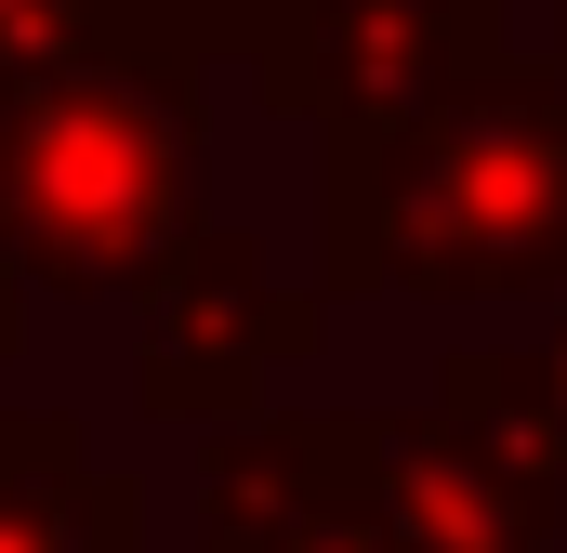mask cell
Instances as JSON below:
<instances>
[{
    "label": "cell",
    "mask_w": 567,
    "mask_h": 553,
    "mask_svg": "<svg viewBox=\"0 0 567 553\" xmlns=\"http://www.w3.org/2000/svg\"><path fill=\"white\" fill-rule=\"evenodd\" d=\"M435 409L462 421L515 488H542L567 514V383H555V356H515V343H449L435 356Z\"/></svg>",
    "instance_id": "ba28073f"
},
{
    "label": "cell",
    "mask_w": 567,
    "mask_h": 553,
    "mask_svg": "<svg viewBox=\"0 0 567 553\" xmlns=\"http://www.w3.org/2000/svg\"><path fill=\"white\" fill-rule=\"evenodd\" d=\"M198 553H396L357 409H251L198 448Z\"/></svg>",
    "instance_id": "277c9868"
},
{
    "label": "cell",
    "mask_w": 567,
    "mask_h": 553,
    "mask_svg": "<svg viewBox=\"0 0 567 553\" xmlns=\"http://www.w3.org/2000/svg\"><path fill=\"white\" fill-rule=\"evenodd\" d=\"M0 553H145V488L106 474L66 409H0Z\"/></svg>",
    "instance_id": "52a82bcc"
},
{
    "label": "cell",
    "mask_w": 567,
    "mask_h": 553,
    "mask_svg": "<svg viewBox=\"0 0 567 553\" xmlns=\"http://www.w3.org/2000/svg\"><path fill=\"white\" fill-rule=\"evenodd\" d=\"M27 343V276H13V251H0V356Z\"/></svg>",
    "instance_id": "8fae6325"
},
{
    "label": "cell",
    "mask_w": 567,
    "mask_h": 553,
    "mask_svg": "<svg viewBox=\"0 0 567 553\" xmlns=\"http://www.w3.org/2000/svg\"><path fill=\"white\" fill-rule=\"evenodd\" d=\"M158 13H172V40H185L198 66H251V53L278 40L290 0H158Z\"/></svg>",
    "instance_id": "30bf717a"
},
{
    "label": "cell",
    "mask_w": 567,
    "mask_h": 553,
    "mask_svg": "<svg viewBox=\"0 0 567 553\" xmlns=\"http://www.w3.org/2000/svg\"><path fill=\"white\" fill-rule=\"evenodd\" d=\"M357 461L383 488L396 553H555V501L515 488L435 396L423 409H357Z\"/></svg>",
    "instance_id": "8992f818"
},
{
    "label": "cell",
    "mask_w": 567,
    "mask_h": 553,
    "mask_svg": "<svg viewBox=\"0 0 567 553\" xmlns=\"http://www.w3.org/2000/svg\"><path fill=\"white\" fill-rule=\"evenodd\" d=\"M317 290H567V53H475L396 119H317Z\"/></svg>",
    "instance_id": "6da1fadb"
},
{
    "label": "cell",
    "mask_w": 567,
    "mask_h": 553,
    "mask_svg": "<svg viewBox=\"0 0 567 553\" xmlns=\"http://www.w3.org/2000/svg\"><path fill=\"white\" fill-rule=\"evenodd\" d=\"M317 343H330V290L265 276V251L238 225H212V211L133 290V396H145V421H185V435L251 421Z\"/></svg>",
    "instance_id": "3957f363"
},
{
    "label": "cell",
    "mask_w": 567,
    "mask_h": 553,
    "mask_svg": "<svg viewBox=\"0 0 567 553\" xmlns=\"http://www.w3.org/2000/svg\"><path fill=\"white\" fill-rule=\"evenodd\" d=\"M212 66L145 13L120 40L0 93V251L27 303H133L145 264L198 225Z\"/></svg>",
    "instance_id": "7a4b0ae2"
},
{
    "label": "cell",
    "mask_w": 567,
    "mask_h": 553,
    "mask_svg": "<svg viewBox=\"0 0 567 553\" xmlns=\"http://www.w3.org/2000/svg\"><path fill=\"white\" fill-rule=\"evenodd\" d=\"M475 53H502V0H290L238 80L290 119H396Z\"/></svg>",
    "instance_id": "5b68a950"
},
{
    "label": "cell",
    "mask_w": 567,
    "mask_h": 553,
    "mask_svg": "<svg viewBox=\"0 0 567 553\" xmlns=\"http://www.w3.org/2000/svg\"><path fill=\"white\" fill-rule=\"evenodd\" d=\"M145 13L158 0H0V93L66 66V53H93V40H120V27H145Z\"/></svg>",
    "instance_id": "9c48e42d"
},
{
    "label": "cell",
    "mask_w": 567,
    "mask_h": 553,
    "mask_svg": "<svg viewBox=\"0 0 567 553\" xmlns=\"http://www.w3.org/2000/svg\"><path fill=\"white\" fill-rule=\"evenodd\" d=\"M542 356H555V383H567V316H555V343H542Z\"/></svg>",
    "instance_id": "7c38bea8"
},
{
    "label": "cell",
    "mask_w": 567,
    "mask_h": 553,
    "mask_svg": "<svg viewBox=\"0 0 567 553\" xmlns=\"http://www.w3.org/2000/svg\"><path fill=\"white\" fill-rule=\"evenodd\" d=\"M555 53H567V0H555Z\"/></svg>",
    "instance_id": "4fadbf2b"
}]
</instances>
